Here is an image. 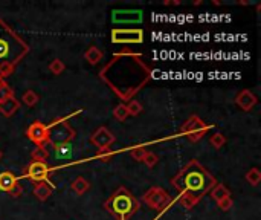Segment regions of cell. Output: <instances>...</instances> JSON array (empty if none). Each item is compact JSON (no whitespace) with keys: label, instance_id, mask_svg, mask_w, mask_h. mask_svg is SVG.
<instances>
[{"label":"cell","instance_id":"1","mask_svg":"<svg viewBox=\"0 0 261 220\" xmlns=\"http://www.w3.org/2000/svg\"><path fill=\"white\" fill-rule=\"evenodd\" d=\"M151 67L141 54L122 51L99 70V78L122 101H132L133 96L150 81Z\"/></svg>","mask_w":261,"mask_h":220},{"label":"cell","instance_id":"2","mask_svg":"<svg viewBox=\"0 0 261 220\" xmlns=\"http://www.w3.org/2000/svg\"><path fill=\"white\" fill-rule=\"evenodd\" d=\"M171 185L180 193V205L191 210L217 185V181L200 162L193 159L171 179Z\"/></svg>","mask_w":261,"mask_h":220},{"label":"cell","instance_id":"3","mask_svg":"<svg viewBox=\"0 0 261 220\" xmlns=\"http://www.w3.org/2000/svg\"><path fill=\"white\" fill-rule=\"evenodd\" d=\"M29 52L28 43L0 18V63L17 66Z\"/></svg>","mask_w":261,"mask_h":220},{"label":"cell","instance_id":"4","mask_svg":"<svg viewBox=\"0 0 261 220\" xmlns=\"http://www.w3.org/2000/svg\"><path fill=\"white\" fill-rule=\"evenodd\" d=\"M104 208L118 220H128L139 208V201L125 187H119L104 204Z\"/></svg>","mask_w":261,"mask_h":220},{"label":"cell","instance_id":"5","mask_svg":"<svg viewBox=\"0 0 261 220\" xmlns=\"http://www.w3.org/2000/svg\"><path fill=\"white\" fill-rule=\"evenodd\" d=\"M78 112L66 116V118H58L55 121H52L49 126H46L47 129V144L54 145V147H58V145H63V144H69L73 138H75V130L70 127L69 124V119L72 116H75Z\"/></svg>","mask_w":261,"mask_h":220},{"label":"cell","instance_id":"6","mask_svg":"<svg viewBox=\"0 0 261 220\" xmlns=\"http://www.w3.org/2000/svg\"><path fill=\"white\" fill-rule=\"evenodd\" d=\"M208 130H210V126H208L202 118H199V116H196V115L190 116V118L184 123V126L180 127V133L185 135V136H188V139H190L191 142L200 141V139L208 133Z\"/></svg>","mask_w":261,"mask_h":220},{"label":"cell","instance_id":"7","mask_svg":"<svg viewBox=\"0 0 261 220\" xmlns=\"http://www.w3.org/2000/svg\"><path fill=\"white\" fill-rule=\"evenodd\" d=\"M142 201L147 204V207L162 213L171 205V196L161 187H151L142 198Z\"/></svg>","mask_w":261,"mask_h":220},{"label":"cell","instance_id":"8","mask_svg":"<svg viewBox=\"0 0 261 220\" xmlns=\"http://www.w3.org/2000/svg\"><path fill=\"white\" fill-rule=\"evenodd\" d=\"M144 41V31L139 28L121 29L116 28L112 31V43L116 44H139Z\"/></svg>","mask_w":261,"mask_h":220},{"label":"cell","instance_id":"9","mask_svg":"<svg viewBox=\"0 0 261 220\" xmlns=\"http://www.w3.org/2000/svg\"><path fill=\"white\" fill-rule=\"evenodd\" d=\"M144 18V12L141 9H116L112 12V21L116 25H135L141 23Z\"/></svg>","mask_w":261,"mask_h":220},{"label":"cell","instance_id":"10","mask_svg":"<svg viewBox=\"0 0 261 220\" xmlns=\"http://www.w3.org/2000/svg\"><path fill=\"white\" fill-rule=\"evenodd\" d=\"M49 167L46 162H31L26 170H24V176L29 178L32 182L40 184V182H49Z\"/></svg>","mask_w":261,"mask_h":220},{"label":"cell","instance_id":"11","mask_svg":"<svg viewBox=\"0 0 261 220\" xmlns=\"http://www.w3.org/2000/svg\"><path fill=\"white\" fill-rule=\"evenodd\" d=\"M26 136L29 138V141H32L37 147H46L47 144V129L46 124L40 123V121H34L28 130H26Z\"/></svg>","mask_w":261,"mask_h":220},{"label":"cell","instance_id":"12","mask_svg":"<svg viewBox=\"0 0 261 220\" xmlns=\"http://www.w3.org/2000/svg\"><path fill=\"white\" fill-rule=\"evenodd\" d=\"M116 141V138H115V135L107 129V127H99L92 136H90V142L95 145V147H98V150H101V149H109L113 142Z\"/></svg>","mask_w":261,"mask_h":220},{"label":"cell","instance_id":"13","mask_svg":"<svg viewBox=\"0 0 261 220\" xmlns=\"http://www.w3.org/2000/svg\"><path fill=\"white\" fill-rule=\"evenodd\" d=\"M257 103H258V98H257L251 90H248V89L242 90V92L237 95V98H236V104H237L243 112L252 110V109L255 107Z\"/></svg>","mask_w":261,"mask_h":220},{"label":"cell","instance_id":"14","mask_svg":"<svg viewBox=\"0 0 261 220\" xmlns=\"http://www.w3.org/2000/svg\"><path fill=\"white\" fill-rule=\"evenodd\" d=\"M20 109V101L15 96H9L5 101L0 103V113L5 118H11L17 110Z\"/></svg>","mask_w":261,"mask_h":220},{"label":"cell","instance_id":"15","mask_svg":"<svg viewBox=\"0 0 261 220\" xmlns=\"http://www.w3.org/2000/svg\"><path fill=\"white\" fill-rule=\"evenodd\" d=\"M55 187L50 184V182H40V184H35V187H34V196L38 199V201H41V202H44V201H47L49 199V196L52 194V190H54Z\"/></svg>","mask_w":261,"mask_h":220},{"label":"cell","instance_id":"16","mask_svg":"<svg viewBox=\"0 0 261 220\" xmlns=\"http://www.w3.org/2000/svg\"><path fill=\"white\" fill-rule=\"evenodd\" d=\"M15 184H18V179L15 178L14 173H11V172H3V173H0V191L8 193Z\"/></svg>","mask_w":261,"mask_h":220},{"label":"cell","instance_id":"17","mask_svg":"<svg viewBox=\"0 0 261 220\" xmlns=\"http://www.w3.org/2000/svg\"><path fill=\"white\" fill-rule=\"evenodd\" d=\"M231 198V191L223 185V184H217L213 190H211V199L216 201L217 204H220L222 201Z\"/></svg>","mask_w":261,"mask_h":220},{"label":"cell","instance_id":"18","mask_svg":"<svg viewBox=\"0 0 261 220\" xmlns=\"http://www.w3.org/2000/svg\"><path fill=\"white\" fill-rule=\"evenodd\" d=\"M102 57H104V52H102L99 47H96V46H90V47H87V51L84 52V58H86L90 64H98V63L102 60Z\"/></svg>","mask_w":261,"mask_h":220},{"label":"cell","instance_id":"19","mask_svg":"<svg viewBox=\"0 0 261 220\" xmlns=\"http://www.w3.org/2000/svg\"><path fill=\"white\" fill-rule=\"evenodd\" d=\"M70 188H72V191H73L75 194L81 196V194H84V193H87V191H89L90 184H89V181H87V179H84L83 176H78V178L72 182Z\"/></svg>","mask_w":261,"mask_h":220},{"label":"cell","instance_id":"20","mask_svg":"<svg viewBox=\"0 0 261 220\" xmlns=\"http://www.w3.org/2000/svg\"><path fill=\"white\" fill-rule=\"evenodd\" d=\"M47 158H49V152L46 150V147H35L31 153V159L34 162H46Z\"/></svg>","mask_w":261,"mask_h":220},{"label":"cell","instance_id":"21","mask_svg":"<svg viewBox=\"0 0 261 220\" xmlns=\"http://www.w3.org/2000/svg\"><path fill=\"white\" fill-rule=\"evenodd\" d=\"M245 179H246V181H248V184H251L252 187H257V185L261 182V172L257 168V167H254V168H251V170L246 173Z\"/></svg>","mask_w":261,"mask_h":220},{"label":"cell","instance_id":"22","mask_svg":"<svg viewBox=\"0 0 261 220\" xmlns=\"http://www.w3.org/2000/svg\"><path fill=\"white\" fill-rule=\"evenodd\" d=\"M40 96L34 92V90H26L21 96V101L28 106V107H34L37 103H38Z\"/></svg>","mask_w":261,"mask_h":220},{"label":"cell","instance_id":"23","mask_svg":"<svg viewBox=\"0 0 261 220\" xmlns=\"http://www.w3.org/2000/svg\"><path fill=\"white\" fill-rule=\"evenodd\" d=\"M128 116H130V115H128V112H127L125 104H118V106L113 109V118L118 119L119 123H124Z\"/></svg>","mask_w":261,"mask_h":220},{"label":"cell","instance_id":"24","mask_svg":"<svg viewBox=\"0 0 261 220\" xmlns=\"http://www.w3.org/2000/svg\"><path fill=\"white\" fill-rule=\"evenodd\" d=\"M210 144H211L214 149L220 150L222 147H225L226 138H225V135H222V133H214V135H211V138H210Z\"/></svg>","mask_w":261,"mask_h":220},{"label":"cell","instance_id":"25","mask_svg":"<svg viewBox=\"0 0 261 220\" xmlns=\"http://www.w3.org/2000/svg\"><path fill=\"white\" fill-rule=\"evenodd\" d=\"M64 69H66V66H64V63H63L60 58H55V60H52V61L49 63V70H50L54 75H61V74L64 72Z\"/></svg>","mask_w":261,"mask_h":220},{"label":"cell","instance_id":"26","mask_svg":"<svg viewBox=\"0 0 261 220\" xmlns=\"http://www.w3.org/2000/svg\"><path fill=\"white\" fill-rule=\"evenodd\" d=\"M125 107H127L128 115H132V116H138V115L142 112V104H141L139 101H136V100L128 101V103L125 104Z\"/></svg>","mask_w":261,"mask_h":220},{"label":"cell","instance_id":"27","mask_svg":"<svg viewBox=\"0 0 261 220\" xmlns=\"http://www.w3.org/2000/svg\"><path fill=\"white\" fill-rule=\"evenodd\" d=\"M9 96H14L12 89L9 87V84H8L5 80H0V103L5 101V100L9 98Z\"/></svg>","mask_w":261,"mask_h":220},{"label":"cell","instance_id":"28","mask_svg":"<svg viewBox=\"0 0 261 220\" xmlns=\"http://www.w3.org/2000/svg\"><path fill=\"white\" fill-rule=\"evenodd\" d=\"M145 155H147V150L142 147V145H138V147H133L132 150H130V156L135 159V161H139V162H142L144 161V158H145Z\"/></svg>","mask_w":261,"mask_h":220},{"label":"cell","instance_id":"29","mask_svg":"<svg viewBox=\"0 0 261 220\" xmlns=\"http://www.w3.org/2000/svg\"><path fill=\"white\" fill-rule=\"evenodd\" d=\"M142 162H145V165H147L148 168H153V167L159 162V158H158V155H156V153L147 152V155H145V158H144V161H142Z\"/></svg>","mask_w":261,"mask_h":220},{"label":"cell","instance_id":"30","mask_svg":"<svg viewBox=\"0 0 261 220\" xmlns=\"http://www.w3.org/2000/svg\"><path fill=\"white\" fill-rule=\"evenodd\" d=\"M112 156H113V152H112L110 147H109V149H101V150H98V153H96V158L101 159V161H104V162H109V161L112 159Z\"/></svg>","mask_w":261,"mask_h":220},{"label":"cell","instance_id":"31","mask_svg":"<svg viewBox=\"0 0 261 220\" xmlns=\"http://www.w3.org/2000/svg\"><path fill=\"white\" fill-rule=\"evenodd\" d=\"M15 66L6 64V63H0V80H5L6 77H9L14 72Z\"/></svg>","mask_w":261,"mask_h":220},{"label":"cell","instance_id":"32","mask_svg":"<svg viewBox=\"0 0 261 220\" xmlns=\"http://www.w3.org/2000/svg\"><path fill=\"white\" fill-rule=\"evenodd\" d=\"M55 150H57V155H58L60 158H66V156H69V155H70L72 147H70V144H63V145L55 147Z\"/></svg>","mask_w":261,"mask_h":220},{"label":"cell","instance_id":"33","mask_svg":"<svg viewBox=\"0 0 261 220\" xmlns=\"http://www.w3.org/2000/svg\"><path fill=\"white\" fill-rule=\"evenodd\" d=\"M8 194H9L11 198H14V199H15V198H20V196L23 194V187H21L20 184H15V185L8 191Z\"/></svg>","mask_w":261,"mask_h":220},{"label":"cell","instance_id":"34","mask_svg":"<svg viewBox=\"0 0 261 220\" xmlns=\"http://www.w3.org/2000/svg\"><path fill=\"white\" fill-rule=\"evenodd\" d=\"M232 198H228V199H225V201H222L220 204H217L219 205V208L220 210H223V211H229L231 208H232Z\"/></svg>","mask_w":261,"mask_h":220},{"label":"cell","instance_id":"35","mask_svg":"<svg viewBox=\"0 0 261 220\" xmlns=\"http://www.w3.org/2000/svg\"><path fill=\"white\" fill-rule=\"evenodd\" d=\"M180 3H182L180 0H165V2H164V5H165V6H171V5H180Z\"/></svg>","mask_w":261,"mask_h":220},{"label":"cell","instance_id":"36","mask_svg":"<svg viewBox=\"0 0 261 220\" xmlns=\"http://www.w3.org/2000/svg\"><path fill=\"white\" fill-rule=\"evenodd\" d=\"M2 156H3V153H2V150H0V159H2Z\"/></svg>","mask_w":261,"mask_h":220}]
</instances>
